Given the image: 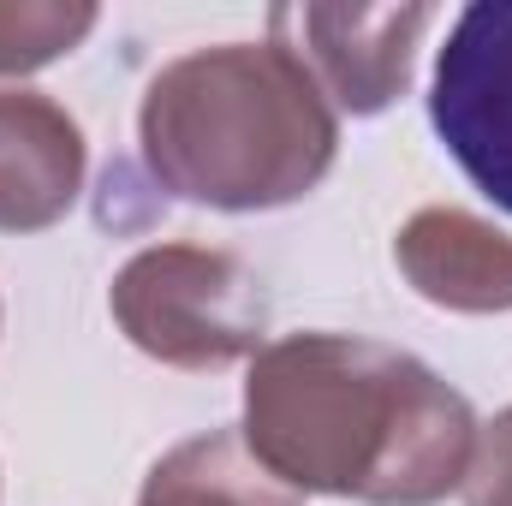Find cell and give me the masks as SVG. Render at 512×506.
<instances>
[{"label": "cell", "mask_w": 512, "mask_h": 506, "mask_svg": "<svg viewBox=\"0 0 512 506\" xmlns=\"http://www.w3.org/2000/svg\"><path fill=\"white\" fill-rule=\"evenodd\" d=\"M429 18V6H280L274 30H298L286 48L298 60L310 54L352 114H376L393 102V90H405L411 48Z\"/></svg>", "instance_id": "5b68a950"}, {"label": "cell", "mask_w": 512, "mask_h": 506, "mask_svg": "<svg viewBox=\"0 0 512 506\" xmlns=\"http://www.w3.org/2000/svg\"><path fill=\"white\" fill-rule=\"evenodd\" d=\"M90 24H96V6H0V72L48 66Z\"/></svg>", "instance_id": "9c48e42d"}, {"label": "cell", "mask_w": 512, "mask_h": 506, "mask_svg": "<svg viewBox=\"0 0 512 506\" xmlns=\"http://www.w3.org/2000/svg\"><path fill=\"white\" fill-rule=\"evenodd\" d=\"M256 459L304 489L382 506L441 501L471 459V411L417 358L304 334L262 352L251 370Z\"/></svg>", "instance_id": "6da1fadb"}, {"label": "cell", "mask_w": 512, "mask_h": 506, "mask_svg": "<svg viewBox=\"0 0 512 506\" xmlns=\"http://www.w3.org/2000/svg\"><path fill=\"white\" fill-rule=\"evenodd\" d=\"M477 506H512V411L495 423L489 453L477 465Z\"/></svg>", "instance_id": "30bf717a"}, {"label": "cell", "mask_w": 512, "mask_h": 506, "mask_svg": "<svg viewBox=\"0 0 512 506\" xmlns=\"http://www.w3.org/2000/svg\"><path fill=\"white\" fill-rule=\"evenodd\" d=\"M84 173L78 126L42 96L0 90V227L54 221Z\"/></svg>", "instance_id": "8992f818"}, {"label": "cell", "mask_w": 512, "mask_h": 506, "mask_svg": "<svg viewBox=\"0 0 512 506\" xmlns=\"http://www.w3.org/2000/svg\"><path fill=\"white\" fill-rule=\"evenodd\" d=\"M143 143L179 197L262 209L322 179L334 114L286 42H227L173 60L149 84Z\"/></svg>", "instance_id": "7a4b0ae2"}, {"label": "cell", "mask_w": 512, "mask_h": 506, "mask_svg": "<svg viewBox=\"0 0 512 506\" xmlns=\"http://www.w3.org/2000/svg\"><path fill=\"white\" fill-rule=\"evenodd\" d=\"M429 120L465 179L512 209V0L465 6L435 60Z\"/></svg>", "instance_id": "277c9868"}, {"label": "cell", "mask_w": 512, "mask_h": 506, "mask_svg": "<svg viewBox=\"0 0 512 506\" xmlns=\"http://www.w3.org/2000/svg\"><path fill=\"white\" fill-rule=\"evenodd\" d=\"M399 262L411 280L459 310H495L512 304V245L501 233L477 227L471 215H417L399 239Z\"/></svg>", "instance_id": "52a82bcc"}, {"label": "cell", "mask_w": 512, "mask_h": 506, "mask_svg": "<svg viewBox=\"0 0 512 506\" xmlns=\"http://www.w3.org/2000/svg\"><path fill=\"white\" fill-rule=\"evenodd\" d=\"M245 286L251 280L233 256L149 251L120 274L114 310L143 352L173 364H221L256 346L262 328V304H251Z\"/></svg>", "instance_id": "3957f363"}, {"label": "cell", "mask_w": 512, "mask_h": 506, "mask_svg": "<svg viewBox=\"0 0 512 506\" xmlns=\"http://www.w3.org/2000/svg\"><path fill=\"white\" fill-rule=\"evenodd\" d=\"M143 506H292V495L262 483V471H251L239 459L233 435H209V441L179 447L149 477Z\"/></svg>", "instance_id": "ba28073f"}]
</instances>
